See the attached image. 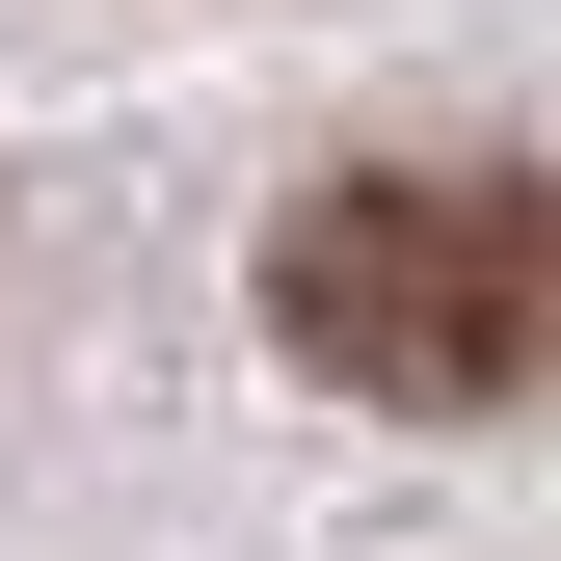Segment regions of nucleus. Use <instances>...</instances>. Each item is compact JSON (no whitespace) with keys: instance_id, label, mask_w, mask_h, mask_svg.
<instances>
[{"instance_id":"nucleus-1","label":"nucleus","mask_w":561,"mask_h":561,"mask_svg":"<svg viewBox=\"0 0 561 561\" xmlns=\"http://www.w3.org/2000/svg\"><path fill=\"white\" fill-rule=\"evenodd\" d=\"M267 321H295V375L401 401V428H481L561 347V187L535 161H347L267 215Z\"/></svg>"}]
</instances>
